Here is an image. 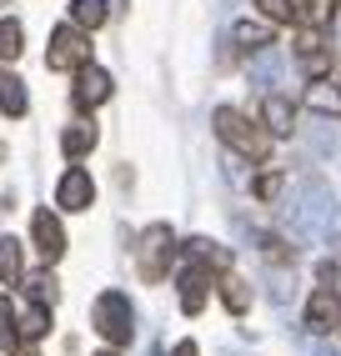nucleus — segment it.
I'll use <instances>...</instances> for the list:
<instances>
[{
  "mask_svg": "<svg viewBox=\"0 0 341 356\" xmlns=\"http://www.w3.org/2000/svg\"><path fill=\"white\" fill-rule=\"evenodd\" d=\"M15 321H20V341H40L51 331V306H40V301L15 306Z\"/></svg>",
  "mask_w": 341,
  "mask_h": 356,
  "instance_id": "12",
  "label": "nucleus"
},
{
  "mask_svg": "<svg viewBox=\"0 0 341 356\" xmlns=\"http://www.w3.org/2000/svg\"><path fill=\"white\" fill-rule=\"evenodd\" d=\"M20 271H26V261H20V241H15V236H0V281L15 286Z\"/></svg>",
  "mask_w": 341,
  "mask_h": 356,
  "instance_id": "20",
  "label": "nucleus"
},
{
  "mask_svg": "<svg viewBox=\"0 0 341 356\" xmlns=\"http://www.w3.org/2000/svg\"><path fill=\"white\" fill-rule=\"evenodd\" d=\"M170 256H176V236H170V226H145L141 231V246H136V271L145 286H156V281H166L170 271Z\"/></svg>",
  "mask_w": 341,
  "mask_h": 356,
  "instance_id": "3",
  "label": "nucleus"
},
{
  "mask_svg": "<svg viewBox=\"0 0 341 356\" xmlns=\"http://www.w3.org/2000/svg\"><path fill=\"white\" fill-rule=\"evenodd\" d=\"M331 326H341V316H336V291H316V296H311V306H306V331L326 337Z\"/></svg>",
  "mask_w": 341,
  "mask_h": 356,
  "instance_id": "11",
  "label": "nucleus"
},
{
  "mask_svg": "<svg viewBox=\"0 0 341 356\" xmlns=\"http://www.w3.org/2000/svg\"><path fill=\"white\" fill-rule=\"evenodd\" d=\"M31 231H35V251H40V256H45V261L56 266V261L65 256V226H61V221L51 216V211H35Z\"/></svg>",
  "mask_w": 341,
  "mask_h": 356,
  "instance_id": "8",
  "label": "nucleus"
},
{
  "mask_svg": "<svg viewBox=\"0 0 341 356\" xmlns=\"http://www.w3.org/2000/svg\"><path fill=\"white\" fill-rule=\"evenodd\" d=\"M326 26H331V51H341V0H336V10H331Z\"/></svg>",
  "mask_w": 341,
  "mask_h": 356,
  "instance_id": "29",
  "label": "nucleus"
},
{
  "mask_svg": "<svg viewBox=\"0 0 341 356\" xmlns=\"http://www.w3.org/2000/svg\"><path fill=\"white\" fill-rule=\"evenodd\" d=\"M70 20L81 31H101L111 20V0H70Z\"/></svg>",
  "mask_w": 341,
  "mask_h": 356,
  "instance_id": "13",
  "label": "nucleus"
},
{
  "mask_svg": "<svg viewBox=\"0 0 341 356\" xmlns=\"http://www.w3.org/2000/svg\"><path fill=\"white\" fill-rule=\"evenodd\" d=\"M111 101V76L101 65H81L76 70V106L90 111V106H106Z\"/></svg>",
  "mask_w": 341,
  "mask_h": 356,
  "instance_id": "7",
  "label": "nucleus"
},
{
  "mask_svg": "<svg viewBox=\"0 0 341 356\" xmlns=\"http://www.w3.org/2000/svg\"><path fill=\"white\" fill-rule=\"evenodd\" d=\"M90 201H95L90 171H86V165H70V171L61 176V186H56V206L61 211H90Z\"/></svg>",
  "mask_w": 341,
  "mask_h": 356,
  "instance_id": "5",
  "label": "nucleus"
},
{
  "mask_svg": "<svg viewBox=\"0 0 341 356\" xmlns=\"http://www.w3.org/2000/svg\"><path fill=\"white\" fill-rule=\"evenodd\" d=\"M221 301H226V312H231V316H246V312H251V286H246L241 276L221 271Z\"/></svg>",
  "mask_w": 341,
  "mask_h": 356,
  "instance_id": "15",
  "label": "nucleus"
},
{
  "mask_svg": "<svg viewBox=\"0 0 341 356\" xmlns=\"http://www.w3.org/2000/svg\"><path fill=\"white\" fill-rule=\"evenodd\" d=\"M20 51H26L20 20H0V60H20Z\"/></svg>",
  "mask_w": 341,
  "mask_h": 356,
  "instance_id": "23",
  "label": "nucleus"
},
{
  "mask_svg": "<svg viewBox=\"0 0 341 356\" xmlns=\"http://www.w3.org/2000/svg\"><path fill=\"white\" fill-rule=\"evenodd\" d=\"M95 140H101V131H95V126H70V131H61V151H65L70 161H81V156L95 151Z\"/></svg>",
  "mask_w": 341,
  "mask_h": 356,
  "instance_id": "16",
  "label": "nucleus"
},
{
  "mask_svg": "<svg viewBox=\"0 0 341 356\" xmlns=\"http://www.w3.org/2000/svg\"><path fill=\"white\" fill-rule=\"evenodd\" d=\"M0 351H20V321L10 296H0Z\"/></svg>",
  "mask_w": 341,
  "mask_h": 356,
  "instance_id": "22",
  "label": "nucleus"
},
{
  "mask_svg": "<svg viewBox=\"0 0 341 356\" xmlns=\"http://www.w3.org/2000/svg\"><path fill=\"white\" fill-rule=\"evenodd\" d=\"M236 45H241V51H266V45H271V26H261V20H241V26H236Z\"/></svg>",
  "mask_w": 341,
  "mask_h": 356,
  "instance_id": "21",
  "label": "nucleus"
},
{
  "mask_svg": "<svg viewBox=\"0 0 341 356\" xmlns=\"http://www.w3.org/2000/svg\"><path fill=\"white\" fill-rule=\"evenodd\" d=\"M176 286H181V312H186V316H201V312H206V261L186 256Z\"/></svg>",
  "mask_w": 341,
  "mask_h": 356,
  "instance_id": "6",
  "label": "nucleus"
},
{
  "mask_svg": "<svg viewBox=\"0 0 341 356\" xmlns=\"http://www.w3.org/2000/svg\"><path fill=\"white\" fill-rule=\"evenodd\" d=\"M261 126L271 131V136H286V131H291V101L271 90V96L261 101Z\"/></svg>",
  "mask_w": 341,
  "mask_h": 356,
  "instance_id": "14",
  "label": "nucleus"
},
{
  "mask_svg": "<svg viewBox=\"0 0 341 356\" xmlns=\"http://www.w3.org/2000/svg\"><path fill=\"white\" fill-rule=\"evenodd\" d=\"M266 20H296V0H256Z\"/></svg>",
  "mask_w": 341,
  "mask_h": 356,
  "instance_id": "25",
  "label": "nucleus"
},
{
  "mask_svg": "<svg viewBox=\"0 0 341 356\" xmlns=\"http://www.w3.org/2000/svg\"><path fill=\"white\" fill-rule=\"evenodd\" d=\"M186 256L206 261V266H216V271H231V251H226V246H216V241H206V236H196V241H186Z\"/></svg>",
  "mask_w": 341,
  "mask_h": 356,
  "instance_id": "19",
  "label": "nucleus"
},
{
  "mask_svg": "<svg viewBox=\"0 0 341 356\" xmlns=\"http://www.w3.org/2000/svg\"><path fill=\"white\" fill-rule=\"evenodd\" d=\"M45 65H51V70H81V65H90V35L76 26V20L51 31V51H45Z\"/></svg>",
  "mask_w": 341,
  "mask_h": 356,
  "instance_id": "4",
  "label": "nucleus"
},
{
  "mask_svg": "<svg viewBox=\"0 0 341 356\" xmlns=\"http://www.w3.org/2000/svg\"><path fill=\"white\" fill-rule=\"evenodd\" d=\"M336 10V0H296V26L301 31H322Z\"/></svg>",
  "mask_w": 341,
  "mask_h": 356,
  "instance_id": "18",
  "label": "nucleus"
},
{
  "mask_svg": "<svg viewBox=\"0 0 341 356\" xmlns=\"http://www.w3.org/2000/svg\"><path fill=\"white\" fill-rule=\"evenodd\" d=\"M211 126H216V136H221L241 161H266V156H271V131H266L261 121H251V115H241L231 106H216Z\"/></svg>",
  "mask_w": 341,
  "mask_h": 356,
  "instance_id": "1",
  "label": "nucleus"
},
{
  "mask_svg": "<svg viewBox=\"0 0 341 356\" xmlns=\"http://www.w3.org/2000/svg\"><path fill=\"white\" fill-rule=\"evenodd\" d=\"M0 6H6V0H0Z\"/></svg>",
  "mask_w": 341,
  "mask_h": 356,
  "instance_id": "33",
  "label": "nucleus"
},
{
  "mask_svg": "<svg viewBox=\"0 0 341 356\" xmlns=\"http://www.w3.org/2000/svg\"><path fill=\"white\" fill-rule=\"evenodd\" d=\"M90 326L101 331L111 346H126L136 337V306H131V296L126 291H101L95 306H90Z\"/></svg>",
  "mask_w": 341,
  "mask_h": 356,
  "instance_id": "2",
  "label": "nucleus"
},
{
  "mask_svg": "<svg viewBox=\"0 0 341 356\" xmlns=\"http://www.w3.org/2000/svg\"><path fill=\"white\" fill-rule=\"evenodd\" d=\"M0 111H6V115H15V121H20V115H26V111H31L26 81H20L15 70H6V65H0Z\"/></svg>",
  "mask_w": 341,
  "mask_h": 356,
  "instance_id": "10",
  "label": "nucleus"
},
{
  "mask_svg": "<svg viewBox=\"0 0 341 356\" xmlns=\"http://www.w3.org/2000/svg\"><path fill=\"white\" fill-rule=\"evenodd\" d=\"M95 356H116V351H95Z\"/></svg>",
  "mask_w": 341,
  "mask_h": 356,
  "instance_id": "32",
  "label": "nucleus"
},
{
  "mask_svg": "<svg viewBox=\"0 0 341 356\" xmlns=\"http://www.w3.org/2000/svg\"><path fill=\"white\" fill-rule=\"evenodd\" d=\"M281 181H286L281 171H266V176L256 181V196H261V201H276V191H281Z\"/></svg>",
  "mask_w": 341,
  "mask_h": 356,
  "instance_id": "28",
  "label": "nucleus"
},
{
  "mask_svg": "<svg viewBox=\"0 0 341 356\" xmlns=\"http://www.w3.org/2000/svg\"><path fill=\"white\" fill-rule=\"evenodd\" d=\"M261 251L271 256V261H296V246H286L281 236H261Z\"/></svg>",
  "mask_w": 341,
  "mask_h": 356,
  "instance_id": "26",
  "label": "nucleus"
},
{
  "mask_svg": "<svg viewBox=\"0 0 341 356\" xmlns=\"http://www.w3.org/2000/svg\"><path fill=\"white\" fill-rule=\"evenodd\" d=\"M306 106L316 111V115H341V90L322 76V81H311V90H306Z\"/></svg>",
  "mask_w": 341,
  "mask_h": 356,
  "instance_id": "17",
  "label": "nucleus"
},
{
  "mask_svg": "<svg viewBox=\"0 0 341 356\" xmlns=\"http://www.w3.org/2000/svg\"><path fill=\"white\" fill-rule=\"evenodd\" d=\"M170 356H201V351H196V341H181V346L170 351Z\"/></svg>",
  "mask_w": 341,
  "mask_h": 356,
  "instance_id": "30",
  "label": "nucleus"
},
{
  "mask_svg": "<svg viewBox=\"0 0 341 356\" xmlns=\"http://www.w3.org/2000/svg\"><path fill=\"white\" fill-rule=\"evenodd\" d=\"M296 60H301V70L311 81H322L326 70H331V45L316 35V31H301V40H296Z\"/></svg>",
  "mask_w": 341,
  "mask_h": 356,
  "instance_id": "9",
  "label": "nucleus"
},
{
  "mask_svg": "<svg viewBox=\"0 0 341 356\" xmlns=\"http://www.w3.org/2000/svg\"><path fill=\"white\" fill-rule=\"evenodd\" d=\"M20 356H40V351H31V346H20Z\"/></svg>",
  "mask_w": 341,
  "mask_h": 356,
  "instance_id": "31",
  "label": "nucleus"
},
{
  "mask_svg": "<svg viewBox=\"0 0 341 356\" xmlns=\"http://www.w3.org/2000/svg\"><path fill=\"white\" fill-rule=\"evenodd\" d=\"M26 286H31V301H40V306H56V296H61L51 266H45V271H31V276H26Z\"/></svg>",
  "mask_w": 341,
  "mask_h": 356,
  "instance_id": "24",
  "label": "nucleus"
},
{
  "mask_svg": "<svg viewBox=\"0 0 341 356\" xmlns=\"http://www.w3.org/2000/svg\"><path fill=\"white\" fill-rule=\"evenodd\" d=\"M316 281H322V291H341V261H322Z\"/></svg>",
  "mask_w": 341,
  "mask_h": 356,
  "instance_id": "27",
  "label": "nucleus"
}]
</instances>
